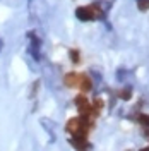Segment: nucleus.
I'll use <instances>...</instances> for the list:
<instances>
[{
  "label": "nucleus",
  "mask_w": 149,
  "mask_h": 151,
  "mask_svg": "<svg viewBox=\"0 0 149 151\" xmlns=\"http://www.w3.org/2000/svg\"><path fill=\"white\" fill-rule=\"evenodd\" d=\"M65 84L69 88H81L82 91H89L91 89V79L86 74H75V72H70V74L65 76Z\"/></svg>",
  "instance_id": "1"
},
{
  "label": "nucleus",
  "mask_w": 149,
  "mask_h": 151,
  "mask_svg": "<svg viewBox=\"0 0 149 151\" xmlns=\"http://www.w3.org/2000/svg\"><path fill=\"white\" fill-rule=\"evenodd\" d=\"M75 16L81 21H96L103 16V12L96 4H91V5H86V7H79L75 10Z\"/></svg>",
  "instance_id": "2"
},
{
  "label": "nucleus",
  "mask_w": 149,
  "mask_h": 151,
  "mask_svg": "<svg viewBox=\"0 0 149 151\" xmlns=\"http://www.w3.org/2000/svg\"><path fill=\"white\" fill-rule=\"evenodd\" d=\"M70 142H72V146H74L75 150L84 151L87 148V136H72Z\"/></svg>",
  "instance_id": "3"
},
{
  "label": "nucleus",
  "mask_w": 149,
  "mask_h": 151,
  "mask_svg": "<svg viewBox=\"0 0 149 151\" xmlns=\"http://www.w3.org/2000/svg\"><path fill=\"white\" fill-rule=\"evenodd\" d=\"M137 120L140 122V125H142V127H146V129H149V115H144V113H140Z\"/></svg>",
  "instance_id": "4"
},
{
  "label": "nucleus",
  "mask_w": 149,
  "mask_h": 151,
  "mask_svg": "<svg viewBox=\"0 0 149 151\" xmlns=\"http://www.w3.org/2000/svg\"><path fill=\"white\" fill-rule=\"evenodd\" d=\"M137 7L140 10H148L149 9V0H137Z\"/></svg>",
  "instance_id": "5"
}]
</instances>
